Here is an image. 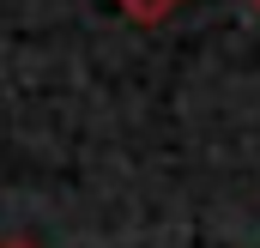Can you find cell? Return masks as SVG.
<instances>
[{
	"label": "cell",
	"mask_w": 260,
	"mask_h": 248,
	"mask_svg": "<svg viewBox=\"0 0 260 248\" xmlns=\"http://www.w3.org/2000/svg\"><path fill=\"white\" fill-rule=\"evenodd\" d=\"M115 6H121L127 18H139V24H157V18H170L182 0H115Z\"/></svg>",
	"instance_id": "obj_1"
},
{
	"label": "cell",
	"mask_w": 260,
	"mask_h": 248,
	"mask_svg": "<svg viewBox=\"0 0 260 248\" xmlns=\"http://www.w3.org/2000/svg\"><path fill=\"white\" fill-rule=\"evenodd\" d=\"M6 248H24V242H6Z\"/></svg>",
	"instance_id": "obj_2"
},
{
	"label": "cell",
	"mask_w": 260,
	"mask_h": 248,
	"mask_svg": "<svg viewBox=\"0 0 260 248\" xmlns=\"http://www.w3.org/2000/svg\"><path fill=\"white\" fill-rule=\"evenodd\" d=\"M254 6H260V0H254Z\"/></svg>",
	"instance_id": "obj_3"
}]
</instances>
